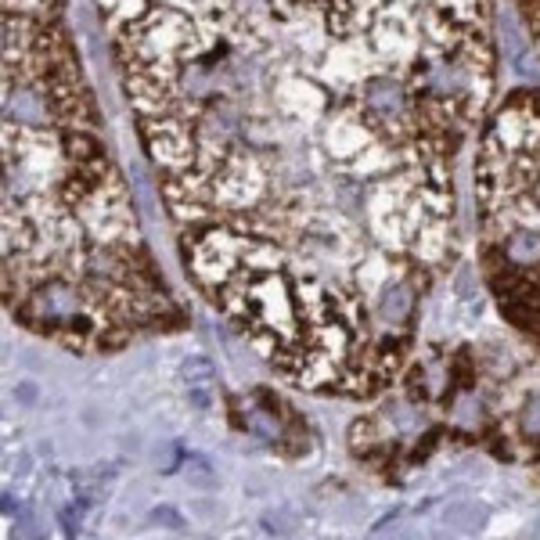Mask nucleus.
Wrapping results in <instances>:
<instances>
[{
	"label": "nucleus",
	"instance_id": "3",
	"mask_svg": "<svg viewBox=\"0 0 540 540\" xmlns=\"http://www.w3.org/2000/svg\"><path fill=\"white\" fill-rule=\"evenodd\" d=\"M504 440L522 443V447H526L522 458L526 461L540 458V386L533 389V393L522 396V404L512 411V422H508Z\"/></svg>",
	"mask_w": 540,
	"mask_h": 540
},
{
	"label": "nucleus",
	"instance_id": "7",
	"mask_svg": "<svg viewBox=\"0 0 540 540\" xmlns=\"http://www.w3.org/2000/svg\"><path fill=\"white\" fill-rule=\"evenodd\" d=\"M522 22H526V33H530L533 47L540 54V0H519Z\"/></svg>",
	"mask_w": 540,
	"mask_h": 540
},
{
	"label": "nucleus",
	"instance_id": "6",
	"mask_svg": "<svg viewBox=\"0 0 540 540\" xmlns=\"http://www.w3.org/2000/svg\"><path fill=\"white\" fill-rule=\"evenodd\" d=\"M245 429H249L256 440L270 443V447L281 440V425L278 418H274V411H267V407H249V411H245Z\"/></svg>",
	"mask_w": 540,
	"mask_h": 540
},
{
	"label": "nucleus",
	"instance_id": "2",
	"mask_svg": "<svg viewBox=\"0 0 540 540\" xmlns=\"http://www.w3.org/2000/svg\"><path fill=\"white\" fill-rule=\"evenodd\" d=\"M479 270L504 324L540 353V90H512L476 148Z\"/></svg>",
	"mask_w": 540,
	"mask_h": 540
},
{
	"label": "nucleus",
	"instance_id": "1",
	"mask_svg": "<svg viewBox=\"0 0 540 540\" xmlns=\"http://www.w3.org/2000/svg\"><path fill=\"white\" fill-rule=\"evenodd\" d=\"M494 0H162L108 15L119 80L216 314L281 375L418 339L458 260L454 159L497 94Z\"/></svg>",
	"mask_w": 540,
	"mask_h": 540
},
{
	"label": "nucleus",
	"instance_id": "4",
	"mask_svg": "<svg viewBox=\"0 0 540 540\" xmlns=\"http://www.w3.org/2000/svg\"><path fill=\"white\" fill-rule=\"evenodd\" d=\"M184 378H188V396L195 400L198 407H209V393L216 389V371L209 360L202 357H191L184 364Z\"/></svg>",
	"mask_w": 540,
	"mask_h": 540
},
{
	"label": "nucleus",
	"instance_id": "5",
	"mask_svg": "<svg viewBox=\"0 0 540 540\" xmlns=\"http://www.w3.org/2000/svg\"><path fill=\"white\" fill-rule=\"evenodd\" d=\"M490 519L483 504H472V501H461V504H450L447 512H443V522H447L450 530L458 533H479Z\"/></svg>",
	"mask_w": 540,
	"mask_h": 540
}]
</instances>
